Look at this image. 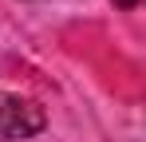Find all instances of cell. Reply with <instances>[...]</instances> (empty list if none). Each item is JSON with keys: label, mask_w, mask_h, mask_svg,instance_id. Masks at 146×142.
Wrapping results in <instances>:
<instances>
[{"label": "cell", "mask_w": 146, "mask_h": 142, "mask_svg": "<svg viewBox=\"0 0 146 142\" xmlns=\"http://www.w3.org/2000/svg\"><path fill=\"white\" fill-rule=\"evenodd\" d=\"M44 107L24 95L0 91V142H24L44 130Z\"/></svg>", "instance_id": "6da1fadb"}, {"label": "cell", "mask_w": 146, "mask_h": 142, "mask_svg": "<svg viewBox=\"0 0 146 142\" xmlns=\"http://www.w3.org/2000/svg\"><path fill=\"white\" fill-rule=\"evenodd\" d=\"M115 8H122V12H130V8H138V0H115Z\"/></svg>", "instance_id": "7a4b0ae2"}]
</instances>
